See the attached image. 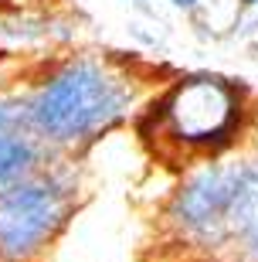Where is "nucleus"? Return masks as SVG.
<instances>
[{"label":"nucleus","instance_id":"obj_1","mask_svg":"<svg viewBox=\"0 0 258 262\" xmlns=\"http://www.w3.org/2000/svg\"><path fill=\"white\" fill-rule=\"evenodd\" d=\"M24 99L31 126L51 150H78L123 126L143 92L129 68L109 58L75 55L51 65Z\"/></svg>","mask_w":258,"mask_h":262},{"label":"nucleus","instance_id":"obj_2","mask_svg":"<svg viewBox=\"0 0 258 262\" xmlns=\"http://www.w3.org/2000/svg\"><path fill=\"white\" fill-rule=\"evenodd\" d=\"M248 116L245 89L224 75H183L156 92L143 113V136L167 164L194 167L238 143Z\"/></svg>","mask_w":258,"mask_h":262},{"label":"nucleus","instance_id":"obj_3","mask_svg":"<svg viewBox=\"0 0 258 262\" xmlns=\"http://www.w3.org/2000/svg\"><path fill=\"white\" fill-rule=\"evenodd\" d=\"M78 208V177L61 160L0 187V262H44Z\"/></svg>","mask_w":258,"mask_h":262},{"label":"nucleus","instance_id":"obj_4","mask_svg":"<svg viewBox=\"0 0 258 262\" xmlns=\"http://www.w3.org/2000/svg\"><path fill=\"white\" fill-rule=\"evenodd\" d=\"M241 167L207 164L187 177L170 201V225L197 245H228L234 238V208L241 191Z\"/></svg>","mask_w":258,"mask_h":262},{"label":"nucleus","instance_id":"obj_5","mask_svg":"<svg viewBox=\"0 0 258 262\" xmlns=\"http://www.w3.org/2000/svg\"><path fill=\"white\" fill-rule=\"evenodd\" d=\"M51 150L31 126L28 99L17 89H0V187L51 164Z\"/></svg>","mask_w":258,"mask_h":262},{"label":"nucleus","instance_id":"obj_6","mask_svg":"<svg viewBox=\"0 0 258 262\" xmlns=\"http://www.w3.org/2000/svg\"><path fill=\"white\" fill-rule=\"evenodd\" d=\"M170 7H177V10H194V7H201V0H167Z\"/></svg>","mask_w":258,"mask_h":262},{"label":"nucleus","instance_id":"obj_7","mask_svg":"<svg viewBox=\"0 0 258 262\" xmlns=\"http://www.w3.org/2000/svg\"><path fill=\"white\" fill-rule=\"evenodd\" d=\"M241 7H258V0H241Z\"/></svg>","mask_w":258,"mask_h":262},{"label":"nucleus","instance_id":"obj_8","mask_svg":"<svg viewBox=\"0 0 258 262\" xmlns=\"http://www.w3.org/2000/svg\"><path fill=\"white\" fill-rule=\"evenodd\" d=\"M126 4H139V0H126Z\"/></svg>","mask_w":258,"mask_h":262}]
</instances>
